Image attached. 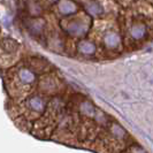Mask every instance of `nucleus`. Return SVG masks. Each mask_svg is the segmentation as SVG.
Here are the masks:
<instances>
[{
	"label": "nucleus",
	"mask_w": 153,
	"mask_h": 153,
	"mask_svg": "<svg viewBox=\"0 0 153 153\" xmlns=\"http://www.w3.org/2000/svg\"><path fill=\"white\" fill-rule=\"evenodd\" d=\"M17 76H19L20 82H21L22 84H25V85L33 84V83H35V81H36L35 71H33V70H31V69H29V68L20 69V70H19Z\"/></svg>",
	"instance_id": "6e6552de"
},
{
	"label": "nucleus",
	"mask_w": 153,
	"mask_h": 153,
	"mask_svg": "<svg viewBox=\"0 0 153 153\" xmlns=\"http://www.w3.org/2000/svg\"><path fill=\"white\" fill-rule=\"evenodd\" d=\"M19 46H20V44L16 42L15 39L10 38V37H4V38L0 40V47H1V50L7 54L15 53L16 51L19 50Z\"/></svg>",
	"instance_id": "0eeeda50"
},
{
	"label": "nucleus",
	"mask_w": 153,
	"mask_h": 153,
	"mask_svg": "<svg viewBox=\"0 0 153 153\" xmlns=\"http://www.w3.org/2000/svg\"><path fill=\"white\" fill-rule=\"evenodd\" d=\"M90 39L106 54H120L123 51L121 31L116 19L113 16H106L97 19L94 25L91 27Z\"/></svg>",
	"instance_id": "f03ea898"
},
{
	"label": "nucleus",
	"mask_w": 153,
	"mask_h": 153,
	"mask_svg": "<svg viewBox=\"0 0 153 153\" xmlns=\"http://www.w3.org/2000/svg\"><path fill=\"white\" fill-rule=\"evenodd\" d=\"M56 7H58L59 13L65 17L77 13V9H78L77 4L73 0H60V1H58Z\"/></svg>",
	"instance_id": "423d86ee"
},
{
	"label": "nucleus",
	"mask_w": 153,
	"mask_h": 153,
	"mask_svg": "<svg viewBox=\"0 0 153 153\" xmlns=\"http://www.w3.org/2000/svg\"><path fill=\"white\" fill-rule=\"evenodd\" d=\"M121 153H147V152H146L142 146L135 144V145H129L128 147H126Z\"/></svg>",
	"instance_id": "9d476101"
},
{
	"label": "nucleus",
	"mask_w": 153,
	"mask_h": 153,
	"mask_svg": "<svg viewBox=\"0 0 153 153\" xmlns=\"http://www.w3.org/2000/svg\"><path fill=\"white\" fill-rule=\"evenodd\" d=\"M47 106V100L43 96H32L28 99V107L32 112H36L37 114L43 113Z\"/></svg>",
	"instance_id": "39448f33"
},
{
	"label": "nucleus",
	"mask_w": 153,
	"mask_h": 153,
	"mask_svg": "<svg viewBox=\"0 0 153 153\" xmlns=\"http://www.w3.org/2000/svg\"><path fill=\"white\" fill-rule=\"evenodd\" d=\"M42 84L44 85V92H55V90L59 88V81L54 77L50 76L48 78L44 79L42 82Z\"/></svg>",
	"instance_id": "1a4fd4ad"
},
{
	"label": "nucleus",
	"mask_w": 153,
	"mask_h": 153,
	"mask_svg": "<svg viewBox=\"0 0 153 153\" xmlns=\"http://www.w3.org/2000/svg\"><path fill=\"white\" fill-rule=\"evenodd\" d=\"M50 1H55V0H50Z\"/></svg>",
	"instance_id": "f8f14e48"
},
{
	"label": "nucleus",
	"mask_w": 153,
	"mask_h": 153,
	"mask_svg": "<svg viewBox=\"0 0 153 153\" xmlns=\"http://www.w3.org/2000/svg\"><path fill=\"white\" fill-rule=\"evenodd\" d=\"M146 1H147V2H149V4L153 7V0H146Z\"/></svg>",
	"instance_id": "9b49d317"
},
{
	"label": "nucleus",
	"mask_w": 153,
	"mask_h": 153,
	"mask_svg": "<svg viewBox=\"0 0 153 153\" xmlns=\"http://www.w3.org/2000/svg\"><path fill=\"white\" fill-rule=\"evenodd\" d=\"M92 20L88 13H75L67 16V23L63 27L69 36L75 38H83L91 29Z\"/></svg>",
	"instance_id": "7ed1b4c3"
},
{
	"label": "nucleus",
	"mask_w": 153,
	"mask_h": 153,
	"mask_svg": "<svg viewBox=\"0 0 153 153\" xmlns=\"http://www.w3.org/2000/svg\"><path fill=\"white\" fill-rule=\"evenodd\" d=\"M123 48L135 51L153 39V7L146 0H132L117 14Z\"/></svg>",
	"instance_id": "f257e3e1"
},
{
	"label": "nucleus",
	"mask_w": 153,
	"mask_h": 153,
	"mask_svg": "<svg viewBox=\"0 0 153 153\" xmlns=\"http://www.w3.org/2000/svg\"><path fill=\"white\" fill-rule=\"evenodd\" d=\"M76 50L85 56H96L98 54V51L101 48L99 46H97L94 42H92L91 39L89 38L88 40H81L77 44Z\"/></svg>",
	"instance_id": "20e7f679"
}]
</instances>
